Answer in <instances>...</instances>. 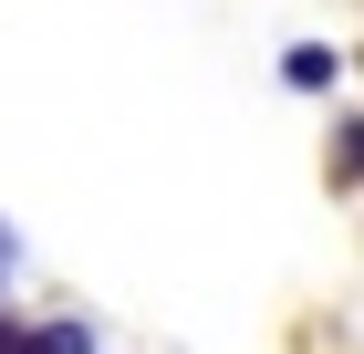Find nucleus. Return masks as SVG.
<instances>
[{
	"mask_svg": "<svg viewBox=\"0 0 364 354\" xmlns=\"http://www.w3.org/2000/svg\"><path fill=\"white\" fill-rule=\"evenodd\" d=\"M0 354H94L84 323H31V333H0Z\"/></svg>",
	"mask_w": 364,
	"mask_h": 354,
	"instance_id": "obj_1",
	"label": "nucleus"
},
{
	"mask_svg": "<svg viewBox=\"0 0 364 354\" xmlns=\"http://www.w3.org/2000/svg\"><path fill=\"white\" fill-rule=\"evenodd\" d=\"M281 73L302 83V94H323V83H333V53H323V42H291V63H281Z\"/></svg>",
	"mask_w": 364,
	"mask_h": 354,
	"instance_id": "obj_2",
	"label": "nucleus"
},
{
	"mask_svg": "<svg viewBox=\"0 0 364 354\" xmlns=\"http://www.w3.org/2000/svg\"><path fill=\"white\" fill-rule=\"evenodd\" d=\"M333 177H343V188L364 177V125H343V146H333Z\"/></svg>",
	"mask_w": 364,
	"mask_h": 354,
	"instance_id": "obj_3",
	"label": "nucleus"
},
{
	"mask_svg": "<svg viewBox=\"0 0 364 354\" xmlns=\"http://www.w3.org/2000/svg\"><path fill=\"white\" fill-rule=\"evenodd\" d=\"M0 271H11V229H0Z\"/></svg>",
	"mask_w": 364,
	"mask_h": 354,
	"instance_id": "obj_4",
	"label": "nucleus"
}]
</instances>
